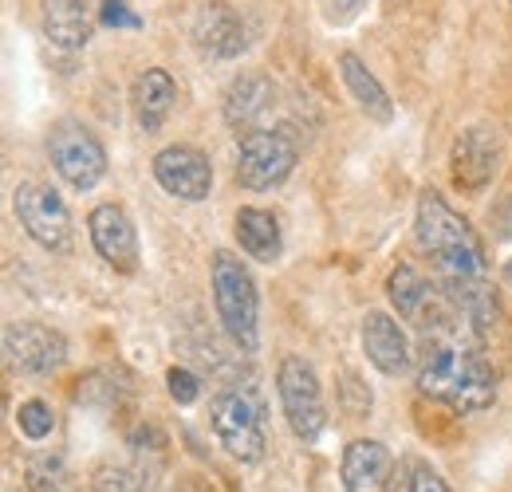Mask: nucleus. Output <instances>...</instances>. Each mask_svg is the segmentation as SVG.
I'll list each match as a JSON object with an SVG mask.
<instances>
[{
	"label": "nucleus",
	"mask_w": 512,
	"mask_h": 492,
	"mask_svg": "<svg viewBox=\"0 0 512 492\" xmlns=\"http://www.w3.org/2000/svg\"><path fill=\"white\" fill-rule=\"evenodd\" d=\"M481 327L449 308L438 323L422 327V363L418 390L453 414H481L497 398V374L485 363Z\"/></svg>",
	"instance_id": "obj_1"
},
{
	"label": "nucleus",
	"mask_w": 512,
	"mask_h": 492,
	"mask_svg": "<svg viewBox=\"0 0 512 492\" xmlns=\"http://www.w3.org/2000/svg\"><path fill=\"white\" fill-rule=\"evenodd\" d=\"M414 237L426 248L438 288L461 315H469L481 331L493 323V284H489V264L477 233L449 209L438 193H422L418 217H414Z\"/></svg>",
	"instance_id": "obj_2"
},
{
	"label": "nucleus",
	"mask_w": 512,
	"mask_h": 492,
	"mask_svg": "<svg viewBox=\"0 0 512 492\" xmlns=\"http://www.w3.org/2000/svg\"><path fill=\"white\" fill-rule=\"evenodd\" d=\"M213 304H217V315H221V327L225 335L253 351L256 347V311H260V300H256V284L249 276V268L233 256V252H213Z\"/></svg>",
	"instance_id": "obj_3"
},
{
	"label": "nucleus",
	"mask_w": 512,
	"mask_h": 492,
	"mask_svg": "<svg viewBox=\"0 0 512 492\" xmlns=\"http://www.w3.org/2000/svg\"><path fill=\"white\" fill-rule=\"evenodd\" d=\"M209 426L225 453L253 465L264 457V406L249 386H229L209 402Z\"/></svg>",
	"instance_id": "obj_4"
},
{
	"label": "nucleus",
	"mask_w": 512,
	"mask_h": 492,
	"mask_svg": "<svg viewBox=\"0 0 512 492\" xmlns=\"http://www.w3.org/2000/svg\"><path fill=\"white\" fill-rule=\"evenodd\" d=\"M296 138L288 130H249L237 146V182L253 193H268L296 170Z\"/></svg>",
	"instance_id": "obj_5"
},
{
	"label": "nucleus",
	"mask_w": 512,
	"mask_h": 492,
	"mask_svg": "<svg viewBox=\"0 0 512 492\" xmlns=\"http://www.w3.org/2000/svg\"><path fill=\"white\" fill-rule=\"evenodd\" d=\"M276 390H280V406H284V418H288L292 433L304 445L320 441L323 426H327V410H323L320 378H316L312 363H304L296 355L284 359L276 370Z\"/></svg>",
	"instance_id": "obj_6"
},
{
	"label": "nucleus",
	"mask_w": 512,
	"mask_h": 492,
	"mask_svg": "<svg viewBox=\"0 0 512 492\" xmlns=\"http://www.w3.org/2000/svg\"><path fill=\"white\" fill-rule=\"evenodd\" d=\"M48 158H52V166L60 170V178H64L71 189H79V193L95 189L99 178L107 174V154H103L99 138H95L87 126L71 123V119L52 126Z\"/></svg>",
	"instance_id": "obj_7"
},
{
	"label": "nucleus",
	"mask_w": 512,
	"mask_h": 492,
	"mask_svg": "<svg viewBox=\"0 0 512 492\" xmlns=\"http://www.w3.org/2000/svg\"><path fill=\"white\" fill-rule=\"evenodd\" d=\"M16 217L24 225V233L48 252H71L75 237H71V217L67 205L60 201L56 189L40 182H24L16 189Z\"/></svg>",
	"instance_id": "obj_8"
},
{
	"label": "nucleus",
	"mask_w": 512,
	"mask_h": 492,
	"mask_svg": "<svg viewBox=\"0 0 512 492\" xmlns=\"http://www.w3.org/2000/svg\"><path fill=\"white\" fill-rule=\"evenodd\" d=\"M4 359L24 378H48L67 363V339L44 323H8Z\"/></svg>",
	"instance_id": "obj_9"
},
{
	"label": "nucleus",
	"mask_w": 512,
	"mask_h": 492,
	"mask_svg": "<svg viewBox=\"0 0 512 492\" xmlns=\"http://www.w3.org/2000/svg\"><path fill=\"white\" fill-rule=\"evenodd\" d=\"M501 158H505V134H501L497 126L477 123V126H469V130L453 142L449 174H453V182L461 185V189L481 193L485 185L497 178Z\"/></svg>",
	"instance_id": "obj_10"
},
{
	"label": "nucleus",
	"mask_w": 512,
	"mask_h": 492,
	"mask_svg": "<svg viewBox=\"0 0 512 492\" xmlns=\"http://www.w3.org/2000/svg\"><path fill=\"white\" fill-rule=\"evenodd\" d=\"M190 36L197 44L201 56L209 60H237L245 48H249V36H245V20L233 4L225 0H209L193 12Z\"/></svg>",
	"instance_id": "obj_11"
},
{
	"label": "nucleus",
	"mask_w": 512,
	"mask_h": 492,
	"mask_svg": "<svg viewBox=\"0 0 512 492\" xmlns=\"http://www.w3.org/2000/svg\"><path fill=\"white\" fill-rule=\"evenodd\" d=\"M386 296H390V304L398 308V315L410 319L414 327H430V323H438V319L453 308L446 300V292H442L438 284H430L414 264H398V268L390 272Z\"/></svg>",
	"instance_id": "obj_12"
},
{
	"label": "nucleus",
	"mask_w": 512,
	"mask_h": 492,
	"mask_svg": "<svg viewBox=\"0 0 512 492\" xmlns=\"http://www.w3.org/2000/svg\"><path fill=\"white\" fill-rule=\"evenodd\" d=\"M154 178L178 201H205L213 193V166L193 146H166L154 158Z\"/></svg>",
	"instance_id": "obj_13"
},
{
	"label": "nucleus",
	"mask_w": 512,
	"mask_h": 492,
	"mask_svg": "<svg viewBox=\"0 0 512 492\" xmlns=\"http://www.w3.org/2000/svg\"><path fill=\"white\" fill-rule=\"evenodd\" d=\"M87 229H91L95 252H99L115 272H134V268H138V237H134V225H130V217L119 205H99V209H91Z\"/></svg>",
	"instance_id": "obj_14"
},
{
	"label": "nucleus",
	"mask_w": 512,
	"mask_h": 492,
	"mask_svg": "<svg viewBox=\"0 0 512 492\" xmlns=\"http://www.w3.org/2000/svg\"><path fill=\"white\" fill-rule=\"evenodd\" d=\"M339 477H343L347 492H390V485H394V453L383 441L359 437V441L347 445Z\"/></svg>",
	"instance_id": "obj_15"
},
{
	"label": "nucleus",
	"mask_w": 512,
	"mask_h": 492,
	"mask_svg": "<svg viewBox=\"0 0 512 492\" xmlns=\"http://www.w3.org/2000/svg\"><path fill=\"white\" fill-rule=\"evenodd\" d=\"M363 351L375 363V370H383L386 378H402L410 370L406 331L386 311H367V319H363Z\"/></svg>",
	"instance_id": "obj_16"
},
{
	"label": "nucleus",
	"mask_w": 512,
	"mask_h": 492,
	"mask_svg": "<svg viewBox=\"0 0 512 492\" xmlns=\"http://www.w3.org/2000/svg\"><path fill=\"white\" fill-rule=\"evenodd\" d=\"M174 99H178V83L170 71L162 67H150L134 79V91H130V103H134V119L146 134L162 130L166 115L174 111Z\"/></svg>",
	"instance_id": "obj_17"
},
{
	"label": "nucleus",
	"mask_w": 512,
	"mask_h": 492,
	"mask_svg": "<svg viewBox=\"0 0 512 492\" xmlns=\"http://www.w3.org/2000/svg\"><path fill=\"white\" fill-rule=\"evenodd\" d=\"M272 103H276L272 79H264V75H241L229 87V95H225V119L237 126V130L241 126H256L268 115Z\"/></svg>",
	"instance_id": "obj_18"
},
{
	"label": "nucleus",
	"mask_w": 512,
	"mask_h": 492,
	"mask_svg": "<svg viewBox=\"0 0 512 492\" xmlns=\"http://www.w3.org/2000/svg\"><path fill=\"white\" fill-rule=\"evenodd\" d=\"M44 36L64 52L83 48L91 40V16L83 0H44Z\"/></svg>",
	"instance_id": "obj_19"
},
{
	"label": "nucleus",
	"mask_w": 512,
	"mask_h": 492,
	"mask_svg": "<svg viewBox=\"0 0 512 492\" xmlns=\"http://www.w3.org/2000/svg\"><path fill=\"white\" fill-rule=\"evenodd\" d=\"M339 71H343V83H347V91L355 95V103H359L375 123H390V115H394L390 95L383 91V83L367 71V63L359 60V56H351V52H343V56H339Z\"/></svg>",
	"instance_id": "obj_20"
},
{
	"label": "nucleus",
	"mask_w": 512,
	"mask_h": 492,
	"mask_svg": "<svg viewBox=\"0 0 512 492\" xmlns=\"http://www.w3.org/2000/svg\"><path fill=\"white\" fill-rule=\"evenodd\" d=\"M237 241L241 248L253 256V260H276L280 256V225H276V217L272 213H264V209H241L237 213Z\"/></svg>",
	"instance_id": "obj_21"
},
{
	"label": "nucleus",
	"mask_w": 512,
	"mask_h": 492,
	"mask_svg": "<svg viewBox=\"0 0 512 492\" xmlns=\"http://www.w3.org/2000/svg\"><path fill=\"white\" fill-rule=\"evenodd\" d=\"M28 489L32 492H71V473H67L60 453H36L28 461Z\"/></svg>",
	"instance_id": "obj_22"
},
{
	"label": "nucleus",
	"mask_w": 512,
	"mask_h": 492,
	"mask_svg": "<svg viewBox=\"0 0 512 492\" xmlns=\"http://www.w3.org/2000/svg\"><path fill=\"white\" fill-rule=\"evenodd\" d=\"M142 485H146V477L130 461H107L95 473V492H138Z\"/></svg>",
	"instance_id": "obj_23"
},
{
	"label": "nucleus",
	"mask_w": 512,
	"mask_h": 492,
	"mask_svg": "<svg viewBox=\"0 0 512 492\" xmlns=\"http://www.w3.org/2000/svg\"><path fill=\"white\" fill-rule=\"evenodd\" d=\"M16 426H20L24 437L44 441L48 433L56 430V414H52V406H48V402L32 398V402H20V410H16Z\"/></svg>",
	"instance_id": "obj_24"
},
{
	"label": "nucleus",
	"mask_w": 512,
	"mask_h": 492,
	"mask_svg": "<svg viewBox=\"0 0 512 492\" xmlns=\"http://www.w3.org/2000/svg\"><path fill=\"white\" fill-rule=\"evenodd\" d=\"M99 20H103L107 28H115V32H119V28H142V16L130 8L127 0H103V4H99Z\"/></svg>",
	"instance_id": "obj_25"
},
{
	"label": "nucleus",
	"mask_w": 512,
	"mask_h": 492,
	"mask_svg": "<svg viewBox=\"0 0 512 492\" xmlns=\"http://www.w3.org/2000/svg\"><path fill=\"white\" fill-rule=\"evenodd\" d=\"M402 492H449V485L430 469V465L414 461L410 473H406V481H402Z\"/></svg>",
	"instance_id": "obj_26"
},
{
	"label": "nucleus",
	"mask_w": 512,
	"mask_h": 492,
	"mask_svg": "<svg viewBox=\"0 0 512 492\" xmlns=\"http://www.w3.org/2000/svg\"><path fill=\"white\" fill-rule=\"evenodd\" d=\"M166 386H170V398H174V402H182V406L197 402V394H201L197 378H193L190 370H182V367H174L170 374H166Z\"/></svg>",
	"instance_id": "obj_27"
}]
</instances>
